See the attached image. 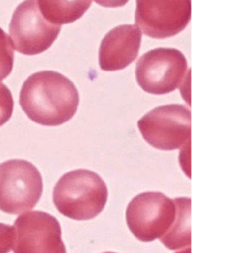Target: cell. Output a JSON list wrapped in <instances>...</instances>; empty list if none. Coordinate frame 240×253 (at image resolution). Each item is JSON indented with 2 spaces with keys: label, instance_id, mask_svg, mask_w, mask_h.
Returning <instances> with one entry per match:
<instances>
[{
  "label": "cell",
  "instance_id": "cell-6",
  "mask_svg": "<svg viewBox=\"0 0 240 253\" xmlns=\"http://www.w3.org/2000/svg\"><path fill=\"white\" fill-rule=\"evenodd\" d=\"M143 138L158 150H177L190 142L191 111L180 104L156 107L138 121Z\"/></svg>",
  "mask_w": 240,
  "mask_h": 253
},
{
  "label": "cell",
  "instance_id": "cell-12",
  "mask_svg": "<svg viewBox=\"0 0 240 253\" xmlns=\"http://www.w3.org/2000/svg\"><path fill=\"white\" fill-rule=\"evenodd\" d=\"M93 0H38L43 16L50 23H73L83 17Z\"/></svg>",
  "mask_w": 240,
  "mask_h": 253
},
{
  "label": "cell",
  "instance_id": "cell-7",
  "mask_svg": "<svg viewBox=\"0 0 240 253\" xmlns=\"http://www.w3.org/2000/svg\"><path fill=\"white\" fill-rule=\"evenodd\" d=\"M61 26L50 23L39 9L38 0H25L16 7L9 23L14 50L33 56L48 50L56 40Z\"/></svg>",
  "mask_w": 240,
  "mask_h": 253
},
{
  "label": "cell",
  "instance_id": "cell-9",
  "mask_svg": "<svg viewBox=\"0 0 240 253\" xmlns=\"http://www.w3.org/2000/svg\"><path fill=\"white\" fill-rule=\"evenodd\" d=\"M15 253H65L59 221L47 212L32 211L18 217L13 226Z\"/></svg>",
  "mask_w": 240,
  "mask_h": 253
},
{
  "label": "cell",
  "instance_id": "cell-1",
  "mask_svg": "<svg viewBox=\"0 0 240 253\" xmlns=\"http://www.w3.org/2000/svg\"><path fill=\"white\" fill-rule=\"evenodd\" d=\"M20 104L33 122L58 126L73 118L79 105V93L74 83L62 74L39 71L24 82Z\"/></svg>",
  "mask_w": 240,
  "mask_h": 253
},
{
  "label": "cell",
  "instance_id": "cell-13",
  "mask_svg": "<svg viewBox=\"0 0 240 253\" xmlns=\"http://www.w3.org/2000/svg\"><path fill=\"white\" fill-rule=\"evenodd\" d=\"M14 51L9 36L0 28V82L11 73L15 60Z\"/></svg>",
  "mask_w": 240,
  "mask_h": 253
},
{
  "label": "cell",
  "instance_id": "cell-2",
  "mask_svg": "<svg viewBox=\"0 0 240 253\" xmlns=\"http://www.w3.org/2000/svg\"><path fill=\"white\" fill-rule=\"evenodd\" d=\"M108 189L99 174L88 169H76L64 174L53 191L57 210L67 218L90 220L103 212Z\"/></svg>",
  "mask_w": 240,
  "mask_h": 253
},
{
  "label": "cell",
  "instance_id": "cell-4",
  "mask_svg": "<svg viewBox=\"0 0 240 253\" xmlns=\"http://www.w3.org/2000/svg\"><path fill=\"white\" fill-rule=\"evenodd\" d=\"M188 61L181 51L158 47L143 54L135 70L140 87L149 94H168L179 88L187 76Z\"/></svg>",
  "mask_w": 240,
  "mask_h": 253
},
{
  "label": "cell",
  "instance_id": "cell-3",
  "mask_svg": "<svg viewBox=\"0 0 240 253\" xmlns=\"http://www.w3.org/2000/svg\"><path fill=\"white\" fill-rule=\"evenodd\" d=\"M43 178L32 163L11 159L0 164V210L9 214L30 211L39 203Z\"/></svg>",
  "mask_w": 240,
  "mask_h": 253
},
{
  "label": "cell",
  "instance_id": "cell-15",
  "mask_svg": "<svg viewBox=\"0 0 240 253\" xmlns=\"http://www.w3.org/2000/svg\"><path fill=\"white\" fill-rule=\"evenodd\" d=\"M14 245V230L8 224L0 223V253H9Z\"/></svg>",
  "mask_w": 240,
  "mask_h": 253
},
{
  "label": "cell",
  "instance_id": "cell-5",
  "mask_svg": "<svg viewBox=\"0 0 240 253\" xmlns=\"http://www.w3.org/2000/svg\"><path fill=\"white\" fill-rule=\"evenodd\" d=\"M177 213L175 201L159 191L143 192L128 204L126 219L139 241L154 242L172 226Z\"/></svg>",
  "mask_w": 240,
  "mask_h": 253
},
{
  "label": "cell",
  "instance_id": "cell-14",
  "mask_svg": "<svg viewBox=\"0 0 240 253\" xmlns=\"http://www.w3.org/2000/svg\"><path fill=\"white\" fill-rule=\"evenodd\" d=\"M14 109V99L11 91L3 83H0V126L11 118Z\"/></svg>",
  "mask_w": 240,
  "mask_h": 253
},
{
  "label": "cell",
  "instance_id": "cell-16",
  "mask_svg": "<svg viewBox=\"0 0 240 253\" xmlns=\"http://www.w3.org/2000/svg\"><path fill=\"white\" fill-rule=\"evenodd\" d=\"M95 3L104 8H119L123 7L129 2V0H94Z\"/></svg>",
  "mask_w": 240,
  "mask_h": 253
},
{
  "label": "cell",
  "instance_id": "cell-10",
  "mask_svg": "<svg viewBox=\"0 0 240 253\" xmlns=\"http://www.w3.org/2000/svg\"><path fill=\"white\" fill-rule=\"evenodd\" d=\"M142 42V32L136 25L125 24L110 30L101 42L98 61L101 70H124L135 61Z\"/></svg>",
  "mask_w": 240,
  "mask_h": 253
},
{
  "label": "cell",
  "instance_id": "cell-8",
  "mask_svg": "<svg viewBox=\"0 0 240 253\" xmlns=\"http://www.w3.org/2000/svg\"><path fill=\"white\" fill-rule=\"evenodd\" d=\"M191 20V0H136L135 23L144 35L166 39L183 32Z\"/></svg>",
  "mask_w": 240,
  "mask_h": 253
},
{
  "label": "cell",
  "instance_id": "cell-11",
  "mask_svg": "<svg viewBox=\"0 0 240 253\" xmlns=\"http://www.w3.org/2000/svg\"><path fill=\"white\" fill-rule=\"evenodd\" d=\"M177 206L175 219L170 230L160 239L170 250L190 253L191 252V199L190 197H178L174 199Z\"/></svg>",
  "mask_w": 240,
  "mask_h": 253
}]
</instances>
